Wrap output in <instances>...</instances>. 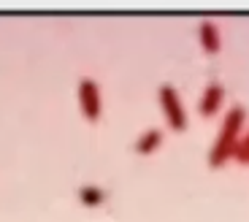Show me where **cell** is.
<instances>
[{
	"mask_svg": "<svg viewBox=\"0 0 249 222\" xmlns=\"http://www.w3.org/2000/svg\"><path fill=\"white\" fill-rule=\"evenodd\" d=\"M244 119H247V111H244V106H233V109L228 111L225 125H222V133H219L214 149L209 152V163H212V168H219V166H222V163L233 154V149H236V138H238V133H241Z\"/></svg>",
	"mask_w": 249,
	"mask_h": 222,
	"instance_id": "cell-1",
	"label": "cell"
},
{
	"mask_svg": "<svg viewBox=\"0 0 249 222\" xmlns=\"http://www.w3.org/2000/svg\"><path fill=\"white\" fill-rule=\"evenodd\" d=\"M160 103H162L165 117H168V125L176 133H181V130L187 128V114H184V106H181V100H179L174 87H168V84L160 87Z\"/></svg>",
	"mask_w": 249,
	"mask_h": 222,
	"instance_id": "cell-2",
	"label": "cell"
},
{
	"mask_svg": "<svg viewBox=\"0 0 249 222\" xmlns=\"http://www.w3.org/2000/svg\"><path fill=\"white\" fill-rule=\"evenodd\" d=\"M79 103L81 111L89 122H98L103 114V103H100V90L95 84V79H81L79 81Z\"/></svg>",
	"mask_w": 249,
	"mask_h": 222,
	"instance_id": "cell-3",
	"label": "cell"
},
{
	"mask_svg": "<svg viewBox=\"0 0 249 222\" xmlns=\"http://www.w3.org/2000/svg\"><path fill=\"white\" fill-rule=\"evenodd\" d=\"M222 84H217V81H212V84L206 87V92H203V100H200V114L203 117H212V114H217L219 111V103H222Z\"/></svg>",
	"mask_w": 249,
	"mask_h": 222,
	"instance_id": "cell-4",
	"label": "cell"
},
{
	"mask_svg": "<svg viewBox=\"0 0 249 222\" xmlns=\"http://www.w3.org/2000/svg\"><path fill=\"white\" fill-rule=\"evenodd\" d=\"M200 43H203V52L206 55H217L219 52V30L214 22H200Z\"/></svg>",
	"mask_w": 249,
	"mask_h": 222,
	"instance_id": "cell-5",
	"label": "cell"
},
{
	"mask_svg": "<svg viewBox=\"0 0 249 222\" xmlns=\"http://www.w3.org/2000/svg\"><path fill=\"white\" fill-rule=\"evenodd\" d=\"M160 141H162V130L149 128V130H146V133H143V136L136 141V152H138V154H149V152H155V149L160 147Z\"/></svg>",
	"mask_w": 249,
	"mask_h": 222,
	"instance_id": "cell-6",
	"label": "cell"
},
{
	"mask_svg": "<svg viewBox=\"0 0 249 222\" xmlns=\"http://www.w3.org/2000/svg\"><path fill=\"white\" fill-rule=\"evenodd\" d=\"M79 198H81V204L84 206H98V204L106 201V192L100 190V187H81Z\"/></svg>",
	"mask_w": 249,
	"mask_h": 222,
	"instance_id": "cell-7",
	"label": "cell"
},
{
	"mask_svg": "<svg viewBox=\"0 0 249 222\" xmlns=\"http://www.w3.org/2000/svg\"><path fill=\"white\" fill-rule=\"evenodd\" d=\"M233 154H236V160L241 163H249V136L244 138V141L236 144V149H233Z\"/></svg>",
	"mask_w": 249,
	"mask_h": 222,
	"instance_id": "cell-8",
	"label": "cell"
}]
</instances>
